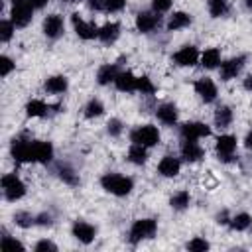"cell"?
Wrapping results in <instances>:
<instances>
[{"label": "cell", "instance_id": "31", "mask_svg": "<svg viewBox=\"0 0 252 252\" xmlns=\"http://www.w3.org/2000/svg\"><path fill=\"white\" fill-rule=\"evenodd\" d=\"M57 175L67 183V185H77L79 183V175L75 173V169L67 163H59L57 165Z\"/></svg>", "mask_w": 252, "mask_h": 252}, {"label": "cell", "instance_id": "21", "mask_svg": "<svg viewBox=\"0 0 252 252\" xmlns=\"http://www.w3.org/2000/svg\"><path fill=\"white\" fill-rule=\"evenodd\" d=\"M156 116H158V120L161 122V124H165V126H173L175 122H177V106L175 104H161L158 110H156Z\"/></svg>", "mask_w": 252, "mask_h": 252}, {"label": "cell", "instance_id": "11", "mask_svg": "<svg viewBox=\"0 0 252 252\" xmlns=\"http://www.w3.org/2000/svg\"><path fill=\"white\" fill-rule=\"evenodd\" d=\"M159 14L158 12H140L136 16V30L142 33H150L159 26Z\"/></svg>", "mask_w": 252, "mask_h": 252}, {"label": "cell", "instance_id": "45", "mask_svg": "<svg viewBox=\"0 0 252 252\" xmlns=\"http://www.w3.org/2000/svg\"><path fill=\"white\" fill-rule=\"evenodd\" d=\"M87 4L93 10H104V0H87Z\"/></svg>", "mask_w": 252, "mask_h": 252}, {"label": "cell", "instance_id": "25", "mask_svg": "<svg viewBox=\"0 0 252 252\" xmlns=\"http://www.w3.org/2000/svg\"><path fill=\"white\" fill-rule=\"evenodd\" d=\"M199 61H201V65L205 69H215V67L220 65V51L217 47H209V49H205L201 53V59Z\"/></svg>", "mask_w": 252, "mask_h": 252}, {"label": "cell", "instance_id": "13", "mask_svg": "<svg viewBox=\"0 0 252 252\" xmlns=\"http://www.w3.org/2000/svg\"><path fill=\"white\" fill-rule=\"evenodd\" d=\"M195 93L201 96V100H205V102H213L215 98H217V85L213 83V79H209V77H201V79H197L195 81Z\"/></svg>", "mask_w": 252, "mask_h": 252}, {"label": "cell", "instance_id": "41", "mask_svg": "<svg viewBox=\"0 0 252 252\" xmlns=\"http://www.w3.org/2000/svg\"><path fill=\"white\" fill-rule=\"evenodd\" d=\"M35 252H57V244H53L51 240H39L35 246H33Z\"/></svg>", "mask_w": 252, "mask_h": 252}, {"label": "cell", "instance_id": "9", "mask_svg": "<svg viewBox=\"0 0 252 252\" xmlns=\"http://www.w3.org/2000/svg\"><path fill=\"white\" fill-rule=\"evenodd\" d=\"M215 150H217L219 159H222V161H230L232 156H234V152H236V138L230 136V134H222V136H219V138H217V146H215Z\"/></svg>", "mask_w": 252, "mask_h": 252}, {"label": "cell", "instance_id": "4", "mask_svg": "<svg viewBox=\"0 0 252 252\" xmlns=\"http://www.w3.org/2000/svg\"><path fill=\"white\" fill-rule=\"evenodd\" d=\"M33 10L35 8L28 0H16L10 10V20L14 22L16 28H26L33 18Z\"/></svg>", "mask_w": 252, "mask_h": 252}, {"label": "cell", "instance_id": "2", "mask_svg": "<svg viewBox=\"0 0 252 252\" xmlns=\"http://www.w3.org/2000/svg\"><path fill=\"white\" fill-rule=\"evenodd\" d=\"M156 230H158V222H156L154 219H138V220H134L132 226H130L128 240H130L132 244H138V242H142V240L152 238V236L156 234Z\"/></svg>", "mask_w": 252, "mask_h": 252}, {"label": "cell", "instance_id": "1", "mask_svg": "<svg viewBox=\"0 0 252 252\" xmlns=\"http://www.w3.org/2000/svg\"><path fill=\"white\" fill-rule=\"evenodd\" d=\"M100 185L106 193L116 195V197H126L134 189L132 177H126V175H120V173H104L100 177Z\"/></svg>", "mask_w": 252, "mask_h": 252}, {"label": "cell", "instance_id": "22", "mask_svg": "<svg viewBox=\"0 0 252 252\" xmlns=\"http://www.w3.org/2000/svg\"><path fill=\"white\" fill-rule=\"evenodd\" d=\"M118 67L114 65V63H106V65H102L98 71H96V81H98V85H110V83H114L116 81V77H118Z\"/></svg>", "mask_w": 252, "mask_h": 252}, {"label": "cell", "instance_id": "3", "mask_svg": "<svg viewBox=\"0 0 252 252\" xmlns=\"http://www.w3.org/2000/svg\"><path fill=\"white\" fill-rule=\"evenodd\" d=\"M130 142L132 144H142L146 148H152L156 144H159V130L152 124H144V126H138L130 132Z\"/></svg>", "mask_w": 252, "mask_h": 252}, {"label": "cell", "instance_id": "36", "mask_svg": "<svg viewBox=\"0 0 252 252\" xmlns=\"http://www.w3.org/2000/svg\"><path fill=\"white\" fill-rule=\"evenodd\" d=\"M209 246L211 244L201 236H195L187 242V250H191V252H205V250H209Z\"/></svg>", "mask_w": 252, "mask_h": 252}, {"label": "cell", "instance_id": "39", "mask_svg": "<svg viewBox=\"0 0 252 252\" xmlns=\"http://www.w3.org/2000/svg\"><path fill=\"white\" fill-rule=\"evenodd\" d=\"M122 130H124V126H122V122L118 120V118H110L108 120V124H106V132L110 134V136H120L122 134Z\"/></svg>", "mask_w": 252, "mask_h": 252}, {"label": "cell", "instance_id": "8", "mask_svg": "<svg viewBox=\"0 0 252 252\" xmlns=\"http://www.w3.org/2000/svg\"><path fill=\"white\" fill-rule=\"evenodd\" d=\"M183 140H201L211 136V126H207L205 122H185L179 130Z\"/></svg>", "mask_w": 252, "mask_h": 252}, {"label": "cell", "instance_id": "43", "mask_svg": "<svg viewBox=\"0 0 252 252\" xmlns=\"http://www.w3.org/2000/svg\"><path fill=\"white\" fill-rule=\"evenodd\" d=\"M124 6H126V0H104L106 12H120Z\"/></svg>", "mask_w": 252, "mask_h": 252}, {"label": "cell", "instance_id": "49", "mask_svg": "<svg viewBox=\"0 0 252 252\" xmlns=\"http://www.w3.org/2000/svg\"><path fill=\"white\" fill-rule=\"evenodd\" d=\"M244 4H246L248 10H252V0H244Z\"/></svg>", "mask_w": 252, "mask_h": 252}, {"label": "cell", "instance_id": "30", "mask_svg": "<svg viewBox=\"0 0 252 252\" xmlns=\"http://www.w3.org/2000/svg\"><path fill=\"white\" fill-rule=\"evenodd\" d=\"M228 224H230V228L232 230H246L250 224H252V217L248 215V213H236L234 217H230V220H228Z\"/></svg>", "mask_w": 252, "mask_h": 252}, {"label": "cell", "instance_id": "48", "mask_svg": "<svg viewBox=\"0 0 252 252\" xmlns=\"http://www.w3.org/2000/svg\"><path fill=\"white\" fill-rule=\"evenodd\" d=\"M244 142H246V148H250V150H252V132H248V134H246V140H244Z\"/></svg>", "mask_w": 252, "mask_h": 252}, {"label": "cell", "instance_id": "14", "mask_svg": "<svg viewBox=\"0 0 252 252\" xmlns=\"http://www.w3.org/2000/svg\"><path fill=\"white\" fill-rule=\"evenodd\" d=\"M71 232H73V236H75L79 242H83V244H91V242L94 240L96 228H94L91 222H87V220H75Z\"/></svg>", "mask_w": 252, "mask_h": 252}, {"label": "cell", "instance_id": "32", "mask_svg": "<svg viewBox=\"0 0 252 252\" xmlns=\"http://www.w3.org/2000/svg\"><path fill=\"white\" fill-rule=\"evenodd\" d=\"M207 8L211 18H220L228 12V0H207Z\"/></svg>", "mask_w": 252, "mask_h": 252}, {"label": "cell", "instance_id": "6", "mask_svg": "<svg viewBox=\"0 0 252 252\" xmlns=\"http://www.w3.org/2000/svg\"><path fill=\"white\" fill-rule=\"evenodd\" d=\"M51 159H53V146H51V142L32 140L30 161H33V163H49Z\"/></svg>", "mask_w": 252, "mask_h": 252}, {"label": "cell", "instance_id": "7", "mask_svg": "<svg viewBox=\"0 0 252 252\" xmlns=\"http://www.w3.org/2000/svg\"><path fill=\"white\" fill-rule=\"evenodd\" d=\"M201 59V53L195 45H183L179 51L173 53V61L179 67H195Z\"/></svg>", "mask_w": 252, "mask_h": 252}, {"label": "cell", "instance_id": "18", "mask_svg": "<svg viewBox=\"0 0 252 252\" xmlns=\"http://www.w3.org/2000/svg\"><path fill=\"white\" fill-rule=\"evenodd\" d=\"M179 169H181V161L173 156H163L158 163V171L163 177H175L179 173Z\"/></svg>", "mask_w": 252, "mask_h": 252}, {"label": "cell", "instance_id": "28", "mask_svg": "<svg viewBox=\"0 0 252 252\" xmlns=\"http://www.w3.org/2000/svg\"><path fill=\"white\" fill-rule=\"evenodd\" d=\"M230 122H232V110H230V106H226V104L219 106L215 110V124L219 128H228Z\"/></svg>", "mask_w": 252, "mask_h": 252}, {"label": "cell", "instance_id": "50", "mask_svg": "<svg viewBox=\"0 0 252 252\" xmlns=\"http://www.w3.org/2000/svg\"><path fill=\"white\" fill-rule=\"evenodd\" d=\"M69 2H75V0H69Z\"/></svg>", "mask_w": 252, "mask_h": 252}, {"label": "cell", "instance_id": "16", "mask_svg": "<svg viewBox=\"0 0 252 252\" xmlns=\"http://www.w3.org/2000/svg\"><path fill=\"white\" fill-rule=\"evenodd\" d=\"M30 146H32V140H26V138H14L12 140V146H10V154L16 161H30Z\"/></svg>", "mask_w": 252, "mask_h": 252}, {"label": "cell", "instance_id": "26", "mask_svg": "<svg viewBox=\"0 0 252 252\" xmlns=\"http://www.w3.org/2000/svg\"><path fill=\"white\" fill-rule=\"evenodd\" d=\"M47 110H49V106H47L43 100H39V98H32V100L26 104V114H28L30 118H41V116L47 114Z\"/></svg>", "mask_w": 252, "mask_h": 252}, {"label": "cell", "instance_id": "37", "mask_svg": "<svg viewBox=\"0 0 252 252\" xmlns=\"http://www.w3.org/2000/svg\"><path fill=\"white\" fill-rule=\"evenodd\" d=\"M12 33H14V22L12 20H2L0 22V41H10V37H12Z\"/></svg>", "mask_w": 252, "mask_h": 252}, {"label": "cell", "instance_id": "42", "mask_svg": "<svg viewBox=\"0 0 252 252\" xmlns=\"http://www.w3.org/2000/svg\"><path fill=\"white\" fill-rule=\"evenodd\" d=\"M171 4H173V0H152V8H154V12H158V14L167 12V10L171 8Z\"/></svg>", "mask_w": 252, "mask_h": 252}, {"label": "cell", "instance_id": "35", "mask_svg": "<svg viewBox=\"0 0 252 252\" xmlns=\"http://www.w3.org/2000/svg\"><path fill=\"white\" fill-rule=\"evenodd\" d=\"M136 91H140L142 94H152V93H156V87L150 77L142 75V77H136Z\"/></svg>", "mask_w": 252, "mask_h": 252}, {"label": "cell", "instance_id": "15", "mask_svg": "<svg viewBox=\"0 0 252 252\" xmlns=\"http://www.w3.org/2000/svg\"><path fill=\"white\" fill-rule=\"evenodd\" d=\"M43 33L49 39H57L63 33V18L59 14H49L43 20Z\"/></svg>", "mask_w": 252, "mask_h": 252}, {"label": "cell", "instance_id": "47", "mask_svg": "<svg viewBox=\"0 0 252 252\" xmlns=\"http://www.w3.org/2000/svg\"><path fill=\"white\" fill-rule=\"evenodd\" d=\"M242 87H244L246 91H250V93H252V73H250V75H248V77L244 79V83H242Z\"/></svg>", "mask_w": 252, "mask_h": 252}, {"label": "cell", "instance_id": "40", "mask_svg": "<svg viewBox=\"0 0 252 252\" xmlns=\"http://www.w3.org/2000/svg\"><path fill=\"white\" fill-rule=\"evenodd\" d=\"M0 244H2V248L4 250H8V248H20V250H24V244L20 242V240H16V238H12V236H8L6 232H4V236H2V240H0Z\"/></svg>", "mask_w": 252, "mask_h": 252}, {"label": "cell", "instance_id": "29", "mask_svg": "<svg viewBox=\"0 0 252 252\" xmlns=\"http://www.w3.org/2000/svg\"><path fill=\"white\" fill-rule=\"evenodd\" d=\"M189 203H191V195H189V191H185V189L173 193L171 199H169V205H171V209H175V211H183V209H187Z\"/></svg>", "mask_w": 252, "mask_h": 252}, {"label": "cell", "instance_id": "5", "mask_svg": "<svg viewBox=\"0 0 252 252\" xmlns=\"http://www.w3.org/2000/svg\"><path fill=\"white\" fill-rule=\"evenodd\" d=\"M2 191L8 201H18L26 195V185L16 173H6L2 177Z\"/></svg>", "mask_w": 252, "mask_h": 252}, {"label": "cell", "instance_id": "17", "mask_svg": "<svg viewBox=\"0 0 252 252\" xmlns=\"http://www.w3.org/2000/svg\"><path fill=\"white\" fill-rule=\"evenodd\" d=\"M203 154L205 152H203V148L199 146L197 140H183V144H181V158L185 161L195 163V161H199L203 158Z\"/></svg>", "mask_w": 252, "mask_h": 252}, {"label": "cell", "instance_id": "34", "mask_svg": "<svg viewBox=\"0 0 252 252\" xmlns=\"http://www.w3.org/2000/svg\"><path fill=\"white\" fill-rule=\"evenodd\" d=\"M14 222L18 226H22V228H30L32 224H35V217L32 213H28V211H18L14 215Z\"/></svg>", "mask_w": 252, "mask_h": 252}, {"label": "cell", "instance_id": "51", "mask_svg": "<svg viewBox=\"0 0 252 252\" xmlns=\"http://www.w3.org/2000/svg\"><path fill=\"white\" fill-rule=\"evenodd\" d=\"M12 2H16V0H12Z\"/></svg>", "mask_w": 252, "mask_h": 252}, {"label": "cell", "instance_id": "24", "mask_svg": "<svg viewBox=\"0 0 252 252\" xmlns=\"http://www.w3.org/2000/svg\"><path fill=\"white\" fill-rule=\"evenodd\" d=\"M187 26H191V14H187V12H173L167 20L169 32H177V30H183Z\"/></svg>", "mask_w": 252, "mask_h": 252}, {"label": "cell", "instance_id": "12", "mask_svg": "<svg viewBox=\"0 0 252 252\" xmlns=\"http://www.w3.org/2000/svg\"><path fill=\"white\" fill-rule=\"evenodd\" d=\"M244 61H246V57H244V55H238V57H230L228 61L220 63V79H222V81L234 79V77L242 71Z\"/></svg>", "mask_w": 252, "mask_h": 252}, {"label": "cell", "instance_id": "20", "mask_svg": "<svg viewBox=\"0 0 252 252\" xmlns=\"http://www.w3.org/2000/svg\"><path fill=\"white\" fill-rule=\"evenodd\" d=\"M43 89L49 93V94H63L67 89H69V79L65 75H53L45 81Z\"/></svg>", "mask_w": 252, "mask_h": 252}, {"label": "cell", "instance_id": "33", "mask_svg": "<svg viewBox=\"0 0 252 252\" xmlns=\"http://www.w3.org/2000/svg\"><path fill=\"white\" fill-rule=\"evenodd\" d=\"M104 112V104L98 100V98H91L89 102H87V106H85V116L87 118H96V116H100Z\"/></svg>", "mask_w": 252, "mask_h": 252}, {"label": "cell", "instance_id": "23", "mask_svg": "<svg viewBox=\"0 0 252 252\" xmlns=\"http://www.w3.org/2000/svg\"><path fill=\"white\" fill-rule=\"evenodd\" d=\"M114 85L122 93H132V91H136V75L130 73V71H120L116 81H114Z\"/></svg>", "mask_w": 252, "mask_h": 252}, {"label": "cell", "instance_id": "19", "mask_svg": "<svg viewBox=\"0 0 252 252\" xmlns=\"http://www.w3.org/2000/svg\"><path fill=\"white\" fill-rule=\"evenodd\" d=\"M118 35H120V24H118V22H106L104 26L98 28V35H96V37H98L102 43L110 45V43H114V41L118 39Z\"/></svg>", "mask_w": 252, "mask_h": 252}, {"label": "cell", "instance_id": "27", "mask_svg": "<svg viewBox=\"0 0 252 252\" xmlns=\"http://www.w3.org/2000/svg\"><path fill=\"white\" fill-rule=\"evenodd\" d=\"M146 159H148V148L142 144H132L128 150V161L142 165V163H146Z\"/></svg>", "mask_w": 252, "mask_h": 252}, {"label": "cell", "instance_id": "44", "mask_svg": "<svg viewBox=\"0 0 252 252\" xmlns=\"http://www.w3.org/2000/svg\"><path fill=\"white\" fill-rule=\"evenodd\" d=\"M51 215H45V213H41V215H37L35 217V224H39V226H51Z\"/></svg>", "mask_w": 252, "mask_h": 252}, {"label": "cell", "instance_id": "10", "mask_svg": "<svg viewBox=\"0 0 252 252\" xmlns=\"http://www.w3.org/2000/svg\"><path fill=\"white\" fill-rule=\"evenodd\" d=\"M71 24H73V30H75V33L81 37V39H94L96 35H98V28L94 26V24H89V22H85L79 14H73L71 16Z\"/></svg>", "mask_w": 252, "mask_h": 252}, {"label": "cell", "instance_id": "38", "mask_svg": "<svg viewBox=\"0 0 252 252\" xmlns=\"http://www.w3.org/2000/svg\"><path fill=\"white\" fill-rule=\"evenodd\" d=\"M14 67H16V63H14L8 55H2V57H0V75H2V77H8Z\"/></svg>", "mask_w": 252, "mask_h": 252}, {"label": "cell", "instance_id": "46", "mask_svg": "<svg viewBox=\"0 0 252 252\" xmlns=\"http://www.w3.org/2000/svg\"><path fill=\"white\" fill-rule=\"evenodd\" d=\"M28 2H30V4H32L35 10H39V8H43V6L47 4V0H28Z\"/></svg>", "mask_w": 252, "mask_h": 252}]
</instances>
